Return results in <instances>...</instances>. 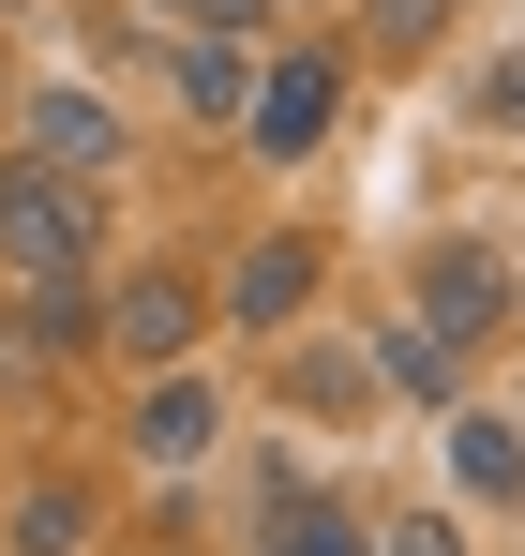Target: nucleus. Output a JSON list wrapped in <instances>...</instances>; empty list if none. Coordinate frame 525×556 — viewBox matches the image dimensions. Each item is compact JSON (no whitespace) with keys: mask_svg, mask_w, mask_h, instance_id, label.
<instances>
[{"mask_svg":"<svg viewBox=\"0 0 525 556\" xmlns=\"http://www.w3.org/2000/svg\"><path fill=\"white\" fill-rule=\"evenodd\" d=\"M256 542H270V556H375V527L331 511V496L300 481V496H270V511H256Z\"/></svg>","mask_w":525,"mask_h":556,"instance_id":"9b49d317","label":"nucleus"},{"mask_svg":"<svg viewBox=\"0 0 525 556\" xmlns=\"http://www.w3.org/2000/svg\"><path fill=\"white\" fill-rule=\"evenodd\" d=\"M511 421H525V406H511Z\"/></svg>","mask_w":525,"mask_h":556,"instance_id":"f3484780","label":"nucleus"},{"mask_svg":"<svg viewBox=\"0 0 525 556\" xmlns=\"http://www.w3.org/2000/svg\"><path fill=\"white\" fill-rule=\"evenodd\" d=\"M375 556H465V527H450V511H390V527H375Z\"/></svg>","mask_w":525,"mask_h":556,"instance_id":"2eb2a0df","label":"nucleus"},{"mask_svg":"<svg viewBox=\"0 0 525 556\" xmlns=\"http://www.w3.org/2000/svg\"><path fill=\"white\" fill-rule=\"evenodd\" d=\"M511 301H525L511 241H436V256H421V286H406V316H421V331H450V346H496V331H511Z\"/></svg>","mask_w":525,"mask_h":556,"instance_id":"f03ea898","label":"nucleus"},{"mask_svg":"<svg viewBox=\"0 0 525 556\" xmlns=\"http://www.w3.org/2000/svg\"><path fill=\"white\" fill-rule=\"evenodd\" d=\"M316 286H331V256H316V241H256V256H241V286H226V316H241V331H270V346H285V331H300V301H316Z\"/></svg>","mask_w":525,"mask_h":556,"instance_id":"1a4fd4ad","label":"nucleus"},{"mask_svg":"<svg viewBox=\"0 0 525 556\" xmlns=\"http://www.w3.org/2000/svg\"><path fill=\"white\" fill-rule=\"evenodd\" d=\"M90 527H105L90 481H30V496H15V556H90Z\"/></svg>","mask_w":525,"mask_h":556,"instance_id":"f8f14e48","label":"nucleus"},{"mask_svg":"<svg viewBox=\"0 0 525 556\" xmlns=\"http://www.w3.org/2000/svg\"><path fill=\"white\" fill-rule=\"evenodd\" d=\"M0 256L30 286H76V256H90V181H61V166H0Z\"/></svg>","mask_w":525,"mask_h":556,"instance_id":"f257e3e1","label":"nucleus"},{"mask_svg":"<svg viewBox=\"0 0 525 556\" xmlns=\"http://www.w3.org/2000/svg\"><path fill=\"white\" fill-rule=\"evenodd\" d=\"M166 556H195V542H166Z\"/></svg>","mask_w":525,"mask_h":556,"instance_id":"dca6fc26","label":"nucleus"},{"mask_svg":"<svg viewBox=\"0 0 525 556\" xmlns=\"http://www.w3.org/2000/svg\"><path fill=\"white\" fill-rule=\"evenodd\" d=\"M465 121H481V136H525V46H496V61L465 76Z\"/></svg>","mask_w":525,"mask_h":556,"instance_id":"4468645a","label":"nucleus"},{"mask_svg":"<svg viewBox=\"0 0 525 556\" xmlns=\"http://www.w3.org/2000/svg\"><path fill=\"white\" fill-rule=\"evenodd\" d=\"M331 105H346V61H331V46H285V61H256V105H241L256 166H300V151L331 136Z\"/></svg>","mask_w":525,"mask_h":556,"instance_id":"7ed1b4c3","label":"nucleus"},{"mask_svg":"<svg viewBox=\"0 0 525 556\" xmlns=\"http://www.w3.org/2000/svg\"><path fill=\"white\" fill-rule=\"evenodd\" d=\"M450 496L465 511H525V421L511 406H450Z\"/></svg>","mask_w":525,"mask_h":556,"instance_id":"423d86ee","label":"nucleus"},{"mask_svg":"<svg viewBox=\"0 0 525 556\" xmlns=\"http://www.w3.org/2000/svg\"><path fill=\"white\" fill-rule=\"evenodd\" d=\"M166 105L241 136V105H256V46H226V30H180V46H166Z\"/></svg>","mask_w":525,"mask_h":556,"instance_id":"6e6552de","label":"nucleus"},{"mask_svg":"<svg viewBox=\"0 0 525 556\" xmlns=\"http://www.w3.org/2000/svg\"><path fill=\"white\" fill-rule=\"evenodd\" d=\"M375 391H406V406H450V376H465V346L450 331H421V316H375Z\"/></svg>","mask_w":525,"mask_h":556,"instance_id":"9d476101","label":"nucleus"},{"mask_svg":"<svg viewBox=\"0 0 525 556\" xmlns=\"http://www.w3.org/2000/svg\"><path fill=\"white\" fill-rule=\"evenodd\" d=\"M436 30H450V0H360V46H375V61H421Z\"/></svg>","mask_w":525,"mask_h":556,"instance_id":"ddd939ff","label":"nucleus"},{"mask_svg":"<svg viewBox=\"0 0 525 556\" xmlns=\"http://www.w3.org/2000/svg\"><path fill=\"white\" fill-rule=\"evenodd\" d=\"M195 316H210V301H195L180 271H120V286H105V316H90V331H105V346H120L136 376H180V346H195Z\"/></svg>","mask_w":525,"mask_h":556,"instance_id":"20e7f679","label":"nucleus"},{"mask_svg":"<svg viewBox=\"0 0 525 556\" xmlns=\"http://www.w3.org/2000/svg\"><path fill=\"white\" fill-rule=\"evenodd\" d=\"M210 437H226V391H210V376H151V391H136V466H210Z\"/></svg>","mask_w":525,"mask_h":556,"instance_id":"0eeeda50","label":"nucleus"},{"mask_svg":"<svg viewBox=\"0 0 525 556\" xmlns=\"http://www.w3.org/2000/svg\"><path fill=\"white\" fill-rule=\"evenodd\" d=\"M30 166H61V181H120V105L105 91H30Z\"/></svg>","mask_w":525,"mask_h":556,"instance_id":"39448f33","label":"nucleus"}]
</instances>
